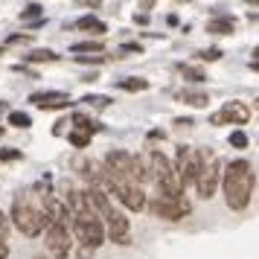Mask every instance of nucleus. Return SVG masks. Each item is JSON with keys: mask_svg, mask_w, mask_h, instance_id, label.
I'll list each match as a JSON object with an SVG mask.
<instances>
[{"mask_svg": "<svg viewBox=\"0 0 259 259\" xmlns=\"http://www.w3.org/2000/svg\"><path fill=\"white\" fill-rule=\"evenodd\" d=\"M24 41H29V35H9L6 44H24Z\"/></svg>", "mask_w": 259, "mask_h": 259, "instance_id": "nucleus-32", "label": "nucleus"}, {"mask_svg": "<svg viewBox=\"0 0 259 259\" xmlns=\"http://www.w3.org/2000/svg\"><path fill=\"white\" fill-rule=\"evenodd\" d=\"M207 32L210 35H230L233 32V21L230 18H212L210 24H207Z\"/></svg>", "mask_w": 259, "mask_h": 259, "instance_id": "nucleus-15", "label": "nucleus"}, {"mask_svg": "<svg viewBox=\"0 0 259 259\" xmlns=\"http://www.w3.org/2000/svg\"><path fill=\"white\" fill-rule=\"evenodd\" d=\"M256 108H259V99H256Z\"/></svg>", "mask_w": 259, "mask_h": 259, "instance_id": "nucleus-41", "label": "nucleus"}, {"mask_svg": "<svg viewBox=\"0 0 259 259\" xmlns=\"http://www.w3.org/2000/svg\"><path fill=\"white\" fill-rule=\"evenodd\" d=\"M125 53H140V44H122L119 47V56H125Z\"/></svg>", "mask_w": 259, "mask_h": 259, "instance_id": "nucleus-31", "label": "nucleus"}, {"mask_svg": "<svg viewBox=\"0 0 259 259\" xmlns=\"http://www.w3.org/2000/svg\"><path fill=\"white\" fill-rule=\"evenodd\" d=\"M117 88L119 91H128V94H140V91L149 88V82H146V79H137V76H131V79H119Z\"/></svg>", "mask_w": 259, "mask_h": 259, "instance_id": "nucleus-17", "label": "nucleus"}, {"mask_svg": "<svg viewBox=\"0 0 259 259\" xmlns=\"http://www.w3.org/2000/svg\"><path fill=\"white\" fill-rule=\"evenodd\" d=\"M84 3H91V6H96V3H102V0H84Z\"/></svg>", "mask_w": 259, "mask_h": 259, "instance_id": "nucleus-36", "label": "nucleus"}, {"mask_svg": "<svg viewBox=\"0 0 259 259\" xmlns=\"http://www.w3.org/2000/svg\"><path fill=\"white\" fill-rule=\"evenodd\" d=\"M250 67H253V70H256V73H259V61H253V64H250Z\"/></svg>", "mask_w": 259, "mask_h": 259, "instance_id": "nucleus-37", "label": "nucleus"}, {"mask_svg": "<svg viewBox=\"0 0 259 259\" xmlns=\"http://www.w3.org/2000/svg\"><path fill=\"white\" fill-rule=\"evenodd\" d=\"M140 9H154V0H140Z\"/></svg>", "mask_w": 259, "mask_h": 259, "instance_id": "nucleus-35", "label": "nucleus"}, {"mask_svg": "<svg viewBox=\"0 0 259 259\" xmlns=\"http://www.w3.org/2000/svg\"><path fill=\"white\" fill-rule=\"evenodd\" d=\"M175 125H178V128H189V125H192V119H175Z\"/></svg>", "mask_w": 259, "mask_h": 259, "instance_id": "nucleus-34", "label": "nucleus"}, {"mask_svg": "<svg viewBox=\"0 0 259 259\" xmlns=\"http://www.w3.org/2000/svg\"><path fill=\"white\" fill-rule=\"evenodd\" d=\"M0 134H3V128H0Z\"/></svg>", "mask_w": 259, "mask_h": 259, "instance_id": "nucleus-42", "label": "nucleus"}, {"mask_svg": "<svg viewBox=\"0 0 259 259\" xmlns=\"http://www.w3.org/2000/svg\"><path fill=\"white\" fill-rule=\"evenodd\" d=\"M44 230H47V236H44V239H47V250L56 259H64L67 253H70V245H73L70 230L61 227V224H47Z\"/></svg>", "mask_w": 259, "mask_h": 259, "instance_id": "nucleus-9", "label": "nucleus"}, {"mask_svg": "<svg viewBox=\"0 0 259 259\" xmlns=\"http://www.w3.org/2000/svg\"><path fill=\"white\" fill-rule=\"evenodd\" d=\"M73 53H102V44L99 41H82V44H73Z\"/></svg>", "mask_w": 259, "mask_h": 259, "instance_id": "nucleus-23", "label": "nucleus"}, {"mask_svg": "<svg viewBox=\"0 0 259 259\" xmlns=\"http://www.w3.org/2000/svg\"><path fill=\"white\" fill-rule=\"evenodd\" d=\"M253 56H256V61H259V47H256V50H253Z\"/></svg>", "mask_w": 259, "mask_h": 259, "instance_id": "nucleus-38", "label": "nucleus"}, {"mask_svg": "<svg viewBox=\"0 0 259 259\" xmlns=\"http://www.w3.org/2000/svg\"><path fill=\"white\" fill-rule=\"evenodd\" d=\"M201 166H204V157H201L198 149H189V146H181V149H178L175 169H178V178H181L184 189H187V187H195V184H198Z\"/></svg>", "mask_w": 259, "mask_h": 259, "instance_id": "nucleus-6", "label": "nucleus"}, {"mask_svg": "<svg viewBox=\"0 0 259 259\" xmlns=\"http://www.w3.org/2000/svg\"><path fill=\"white\" fill-rule=\"evenodd\" d=\"M149 210H152L157 219H163V222H181V219L189 215L192 204H189L187 198H163V195H157V198L149 201Z\"/></svg>", "mask_w": 259, "mask_h": 259, "instance_id": "nucleus-8", "label": "nucleus"}, {"mask_svg": "<svg viewBox=\"0 0 259 259\" xmlns=\"http://www.w3.org/2000/svg\"><path fill=\"white\" fill-rule=\"evenodd\" d=\"M105 169V166H102ZM102 184H105V189L111 192V195H117L128 210H143L146 207V192H143V187H137V184H131V181H125V178H117V175H108V172H102Z\"/></svg>", "mask_w": 259, "mask_h": 259, "instance_id": "nucleus-4", "label": "nucleus"}, {"mask_svg": "<svg viewBox=\"0 0 259 259\" xmlns=\"http://www.w3.org/2000/svg\"><path fill=\"white\" fill-rule=\"evenodd\" d=\"M24 59L29 61V64H41V61H56L59 56H56L53 50H32V53H26Z\"/></svg>", "mask_w": 259, "mask_h": 259, "instance_id": "nucleus-20", "label": "nucleus"}, {"mask_svg": "<svg viewBox=\"0 0 259 259\" xmlns=\"http://www.w3.org/2000/svg\"><path fill=\"white\" fill-rule=\"evenodd\" d=\"M12 222H15V227H18L24 236H29V239H32V236H38L44 227H47L44 210L32 204L29 192H21V195L15 198V204H12Z\"/></svg>", "mask_w": 259, "mask_h": 259, "instance_id": "nucleus-3", "label": "nucleus"}, {"mask_svg": "<svg viewBox=\"0 0 259 259\" xmlns=\"http://www.w3.org/2000/svg\"><path fill=\"white\" fill-rule=\"evenodd\" d=\"M18 157H21L18 149H3V152H0V160H18Z\"/></svg>", "mask_w": 259, "mask_h": 259, "instance_id": "nucleus-29", "label": "nucleus"}, {"mask_svg": "<svg viewBox=\"0 0 259 259\" xmlns=\"http://www.w3.org/2000/svg\"><path fill=\"white\" fill-rule=\"evenodd\" d=\"M29 102H35L38 108L50 111V108H67L70 105V96L67 94H56V91H41V94L29 96Z\"/></svg>", "mask_w": 259, "mask_h": 259, "instance_id": "nucleus-13", "label": "nucleus"}, {"mask_svg": "<svg viewBox=\"0 0 259 259\" xmlns=\"http://www.w3.org/2000/svg\"><path fill=\"white\" fill-rule=\"evenodd\" d=\"M149 169H152V181L157 184L163 198H184V184L178 178V169L163 152H157V149L149 152Z\"/></svg>", "mask_w": 259, "mask_h": 259, "instance_id": "nucleus-2", "label": "nucleus"}, {"mask_svg": "<svg viewBox=\"0 0 259 259\" xmlns=\"http://www.w3.org/2000/svg\"><path fill=\"white\" fill-rule=\"evenodd\" d=\"M105 239L117 242V245H128V219L119 210H111L105 219Z\"/></svg>", "mask_w": 259, "mask_h": 259, "instance_id": "nucleus-12", "label": "nucleus"}, {"mask_svg": "<svg viewBox=\"0 0 259 259\" xmlns=\"http://www.w3.org/2000/svg\"><path fill=\"white\" fill-rule=\"evenodd\" d=\"M6 236H9V219H6V212L0 210V239L6 242Z\"/></svg>", "mask_w": 259, "mask_h": 259, "instance_id": "nucleus-28", "label": "nucleus"}, {"mask_svg": "<svg viewBox=\"0 0 259 259\" xmlns=\"http://www.w3.org/2000/svg\"><path fill=\"white\" fill-rule=\"evenodd\" d=\"M82 102H88V105H94V108H105V105H111V99H108V96H84Z\"/></svg>", "mask_w": 259, "mask_h": 259, "instance_id": "nucleus-26", "label": "nucleus"}, {"mask_svg": "<svg viewBox=\"0 0 259 259\" xmlns=\"http://www.w3.org/2000/svg\"><path fill=\"white\" fill-rule=\"evenodd\" d=\"M230 146L233 149H247V134L245 131H233L230 134Z\"/></svg>", "mask_w": 259, "mask_h": 259, "instance_id": "nucleus-24", "label": "nucleus"}, {"mask_svg": "<svg viewBox=\"0 0 259 259\" xmlns=\"http://www.w3.org/2000/svg\"><path fill=\"white\" fill-rule=\"evenodd\" d=\"M73 233L79 236V245L82 247L96 250L105 242V224L99 222L96 215H91V212H79V215H73Z\"/></svg>", "mask_w": 259, "mask_h": 259, "instance_id": "nucleus-5", "label": "nucleus"}, {"mask_svg": "<svg viewBox=\"0 0 259 259\" xmlns=\"http://www.w3.org/2000/svg\"><path fill=\"white\" fill-rule=\"evenodd\" d=\"M0 56H3V47H0Z\"/></svg>", "mask_w": 259, "mask_h": 259, "instance_id": "nucleus-40", "label": "nucleus"}, {"mask_svg": "<svg viewBox=\"0 0 259 259\" xmlns=\"http://www.w3.org/2000/svg\"><path fill=\"white\" fill-rule=\"evenodd\" d=\"M9 125H15V128H29L32 119H29V114H24V111H12V114H9Z\"/></svg>", "mask_w": 259, "mask_h": 259, "instance_id": "nucleus-22", "label": "nucleus"}, {"mask_svg": "<svg viewBox=\"0 0 259 259\" xmlns=\"http://www.w3.org/2000/svg\"><path fill=\"white\" fill-rule=\"evenodd\" d=\"M91 137H94V134H91V131H84V128H73L70 131V143L76 146V149H84V146L91 143Z\"/></svg>", "mask_w": 259, "mask_h": 259, "instance_id": "nucleus-21", "label": "nucleus"}, {"mask_svg": "<svg viewBox=\"0 0 259 259\" xmlns=\"http://www.w3.org/2000/svg\"><path fill=\"white\" fill-rule=\"evenodd\" d=\"M201 157H204V166H201V175H198V189L201 198H212L215 195V187H219V172H222V163L219 157L210 152V149H201Z\"/></svg>", "mask_w": 259, "mask_h": 259, "instance_id": "nucleus-7", "label": "nucleus"}, {"mask_svg": "<svg viewBox=\"0 0 259 259\" xmlns=\"http://www.w3.org/2000/svg\"><path fill=\"white\" fill-rule=\"evenodd\" d=\"M76 26H79V29H84V32H105V24H102L99 18H94V15H84V18H79V21H76Z\"/></svg>", "mask_w": 259, "mask_h": 259, "instance_id": "nucleus-19", "label": "nucleus"}, {"mask_svg": "<svg viewBox=\"0 0 259 259\" xmlns=\"http://www.w3.org/2000/svg\"><path fill=\"white\" fill-rule=\"evenodd\" d=\"M32 18H41V6H38V3L26 6L24 12H21V21H32Z\"/></svg>", "mask_w": 259, "mask_h": 259, "instance_id": "nucleus-25", "label": "nucleus"}, {"mask_svg": "<svg viewBox=\"0 0 259 259\" xmlns=\"http://www.w3.org/2000/svg\"><path fill=\"white\" fill-rule=\"evenodd\" d=\"M222 56H224L222 50H201V53H198V59H201V61H219Z\"/></svg>", "mask_w": 259, "mask_h": 259, "instance_id": "nucleus-27", "label": "nucleus"}, {"mask_svg": "<svg viewBox=\"0 0 259 259\" xmlns=\"http://www.w3.org/2000/svg\"><path fill=\"white\" fill-rule=\"evenodd\" d=\"M222 187H224V201L230 210H245L250 204V192H253V169L247 160H230L227 169L222 175Z\"/></svg>", "mask_w": 259, "mask_h": 259, "instance_id": "nucleus-1", "label": "nucleus"}, {"mask_svg": "<svg viewBox=\"0 0 259 259\" xmlns=\"http://www.w3.org/2000/svg\"><path fill=\"white\" fill-rule=\"evenodd\" d=\"M105 172L108 175H117V178H125V181H131V184H137L134 181V157L125 152H119V149H114V152L105 154Z\"/></svg>", "mask_w": 259, "mask_h": 259, "instance_id": "nucleus-11", "label": "nucleus"}, {"mask_svg": "<svg viewBox=\"0 0 259 259\" xmlns=\"http://www.w3.org/2000/svg\"><path fill=\"white\" fill-rule=\"evenodd\" d=\"M247 119H250V108L242 105V102H224L215 114L210 117L212 125H227V122H233V125H245Z\"/></svg>", "mask_w": 259, "mask_h": 259, "instance_id": "nucleus-10", "label": "nucleus"}, {"mask_svg": "<svg viewBox=\"0 0 259 259\" xmlns=\"http://www.w3.org/2000/svg\"><path fill=\"white\" fill-rule=\"evenodd\" d=\"M73 125L76 128H84V131H91V134H96V131H102V122H96V119H91V117H84V114H73Z\"/></svg>", "mask_w": 259, "mask_h": 259, "instance_id": "nucleus-18", "label": "nucleus"}, {"mask_svg": "<svg viewBox=\"0 0 259 259\" xmlns=\"http://www.w3.org/2000/svg\"><path fill=\"white\" fill-rule=\"evenodd\" d=\"M79 61H88V64H102V59L105 56H76Z\"/></svg>", "mask_w": 259, "mask_h": 259, "instance_id": "nucleus-30", "label": "nucleus"}, {"mask_svg": "<svg viewBox=\"0 0 259 259\" xmlns=\"http://www.w3.org/2000/svg\"><path fill=\"white\" fill-rule=\"evenodd\" d=\"M247 3H253V6H259V0H247Z\"/></svg>", "mask_w": 259, "mask_h": 259, "instance_id": "nucleus-39", "label": "nucleus"}, {"mask_svg": "<svg viewBox=\"0 0 259 259\" xmlns=\"http://www.w3.org/2000/svg\"><path fill=\"white\" fill-rule=\"evenodd\" d=\"M178 73H181V76H184V79H187V82H207V76H204V70H201V67H195V64H178L175 67Z\"/></svg>", "mask_w": 259, "mask_h": 259, "instance_id": "nucleus-16", "label": "nucleus"}, {"mask_svg": "<svg viewBox=\"0 0 259 259\" xmlns=\"http://www.w3.org/2000/svg\"><path fill=\"white\" fill-rule=\"evenodd\" d=\"M6 256H9V245H6V242L0 239V259H6Z\"/></svg>", "mask_w": 259, "mask_h": 259, "instance_id": "nucleus-33", "label": "nucleus"}, {"mask_svg": "<svg viewBox=\"0 0 259 259\" xmlns=\"http://www.w3.org/2000/svg\"><path fill=\"white\" fill-rule=\"evenodd\" d=\"M175 99L192 108H207V102H210V96L201 94V91H175Z\"/></svg>", "mask_w": 259, "mask_h": 259, "instance_id": "nucleus-14", "label": "nucleus"}]
</instances>
